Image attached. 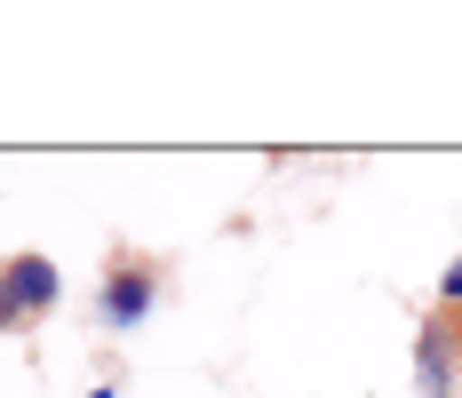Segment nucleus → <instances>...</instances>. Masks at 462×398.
I'll list each match as a JSON object with an SVG mask.
<instances>
[{
	"label": "nucleus",
	"mask_w": 462,
	"mask_h": 398,
	"mask_svg": "<svg viewBox=\"0 0 462 398\" xmlns=\"http://www.w3.org/2000/svg\"><path fill=\"white\" fill-rule=\"evenodd\" d=\"M439 310H455V319H462V255L447 264V279H439Z\"/></svg>",
	"instance_id": "5"
},
{
	"label": "nucleus",
	"mask_w": 462,
	"mask_h": 398,
	"mask_svg": "<svg viewBox=\"0 0 462 398\" xmlns=\"http://www.w3.org/2000/svg\"><path fill=\"white\" fill-rule=\"evenodd\" d=\"M24 327H41V319L16 303V287H8V271H0V335H24Z\"/></svg>",
	"instance_id": "4"
},
{
	"label": "nucleus",
	"mask_w": 462,
	"mask_h": 398,
	"mask_svg": "<svg viewBox=\"0 0 462 398\" xmlns=\"http://www.w3.org/2000/svg\"><path fill=\"white\" fill-rule=\"evenodd\" d=\"M455 366H462V319L455 310H430L422 319V343H415L422 398H455Z\"/></svg>",
	"instance_id": "2"
},
{
	"label": "nucleus",
	"mask_w": 462,
	"mask_h": 398,
	"mask_svg": "<svg viewBox=\"0 0 462 398\" xmlns=\"http://www.w3.org/2000/svg\"><path fill=\"white\" fill-rule=\"evenodd\" d=\"M152 303H160V264H152V255H136V247H112L104 287H96V319H104L112 335H128V327H143V319H152Z\"/></svg>",
	"instance_id": "1"
},
{
	"label": "nucleus",
	"mask_w": 462,
	"mask_h": 398,
	"mask_svg": "<svg viewBox=\"0 0 462 398\" xmlns=\"http://www.w3.org/2000/svg\"><path fill=\"white\" fill-rule=\"evenodd\" d=\"M8 287H16V303L32 310V319H48V310L64 303V271L48 264V255H32V247H16V255H8Z\"/></svg>",
	"instance_id": "3"
}]
</instances>
